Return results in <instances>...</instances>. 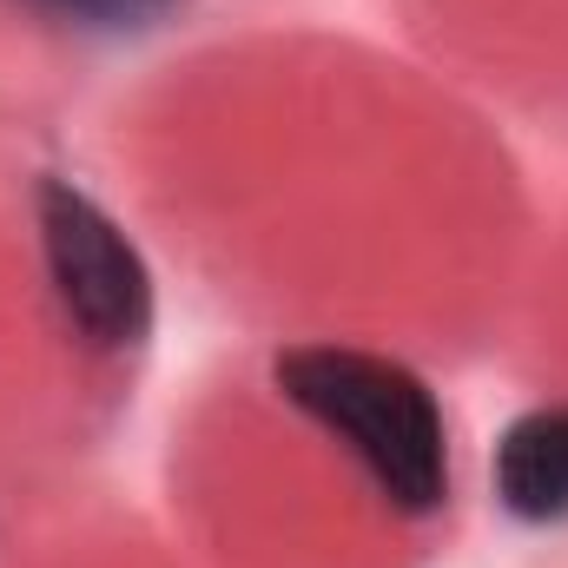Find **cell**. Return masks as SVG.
<instances>
[{
	"label": "cell",
	"instance_id": "obj_4",
	"mask_svg": "<svg viewBox=\"0 0 568 568\" xmlns=\"http://www.w3.org/2000/svg\"><path fill=\"white\" fill-rule=\"evenodd\" d=\"M73 27H93V33H140V27H159L179 0H33Z\"/></svg>",
	"mask_w": 568,
	"mask_h": 568
},
{
	"label": "cell",
	"instance_id": "obj_3",
	"mask_svg": "<svg viewBox=\"0 0 568 568\" xmlns=\"http://www.w3.org/2000/svg\"><path fill=\"white\" fill-rule=\"evenodd\" d=\"M496 503L516 523H568V404H542L496 436Z\"/></svg>",
	"mask_w": 568,
	"mask_h": 568
},
{
	"label": "cell",
	"instance_id": "obj_2",
	"mask_svg": "<svg viewBox=\"0 0 568 568\" xmlns=\"http://www.w3.org/2000/svg\"><path fill=\"white\" fill-rule=\"evenodd\" d=\"M33 225H40L47 284H53L67 331L100 357L145 351L159 291H152L140 245L120 232V219L100 199H87L73 179H40L33 185Z\"/></svg>",
	"mask_w": 568,
	"mask_h": 568
},
{
	"label": "cell",
	"instance_id": "obj_1",
	"mask_svg": "<svg viewBox=\"0 0 568 568\" xmlns=\"http://www.w3.org/2000/svg\"><path fill=\"white\" fill-rule=\"evenodd\" d=\"M272 384L291 410L351 449L390 509L436 516L449 503V424L410 364L351 344H297L272 364Z\"/></svg>",
	"mask_w": 568,
	"mask_h": 568
}]
</instances>
